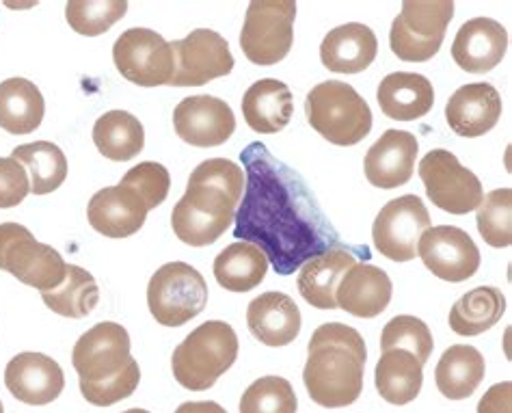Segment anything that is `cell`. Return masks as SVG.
I'll return each mask as SVG.
<instances>
[{
	"instance_id": "6da1fadb",
	"label": "cell",
	"mask_w": 512,
	"mask_h": 413,
	"mask_svg": "<svg viewBox=\"0 0 512 413\" xmlns=\"http://www.w3.org/2000/svg\"><path fill=\"white\" fill-rule=\"evenodd\" d=\"M240 156L247 184L234 215L236 241L260 247L277 275H292L307 260L342 245L299 173L260 141Z\"/></svg>"
},
{
	"instance_id": "7a4b0ae2",
	"label": "cell",
	"mask_w": 512,
	"mask_h": 413,
	"mask_svg": "<svg viewBox=\"0 0 512 413\" xmlns=\"http://www.w3.org/2000/svg\"><path fill=\"white\" fill-rule=\"evenodd\" d=\"M236 357V331L223 321H208L188 333L173 351V377L186 390L206 392L234 366Z\"/></svg>"
},
{
	"instance_id": "3957f363",
	"label": "cell",
	"mask_w": 512,
	"mask_h": 413,
	"mask_svg": "<svg viewBox=\"0 0 512 413\" xmlns=\"http://www.w3.org/2000/svg\"><path fill=\"white\" fill-rule=\"evenodd\" d=\"M305 113L309 126L340 148L357 145L372 130V111L368 102L342 81L320 83L309 91Z\"/></svg>"
},
{
	"instance_id": "277c9868",
	"label": "cell",
	"mask_w": 512,
	"mask_h": 413,
	"mask_svg": "<svg viewBox=\"0 0 512 413\" xmlns=\"http://www.w3.org/2000/svg\"><path fill=\"white\" fill-rule=\"evenodd\" d=\"M363 368L366 362L342 346H307V364L303 368L305 390L320 407H348L363 392Z\"/></svg>"
},
{
	"instance_id": "5b68a950",
	"label": "cell",
	"mask_w": 512,
	"mask_h": 413,
	"mask_svg": "<svg viewBox=\"0 0 512 413\" xmlns=\"http://www.w3.org/2000/svg\"><path fill=\"white\" fill-rule=\"evenodd\" d=\"M454 18L452 0H407L402 3L400 16L389 31V46L400 61L424 63L433 59L443 39L448 24Z\"/></svg>"
},
{
	"instance_id": "8992f818",
	"label": "cell",
	"mask_w": 512,
	"mask_h": 413,
	"mask_svg": "<svg viewBox=\"0 0 512 413\" xmlns=\"http://www.w3.org/2000/svg\"><path fill=\"white\" fill-rule=\"evenodd\" d=\"M0 271L39 292H50L63 284L67 264L57 249L39 243L24 225L0 223Z\"/></svg>"
},
{
	"instance_id": "52a82bcc",
	"label": "cell",
	"mask_w": 512,
	"mask_h": 413,
	"mask_svg": "<svg viewBox=\"0 0 512 413\" xmlns=\"http://www.w3.org/2000/svg\"><path fill=\"white\" fill-rule=\"evenodd\" d=\"M208 284L204 275L186 262H169L152 275L147 305L163 327H182L204 312Z\"/></svg>"
},
{
	"instance_id": "ba28073f",
	"label": "cell",
	"mask_w": 512,
	"mask_h": 413,
	"mask_svg": "<svg viewBox=\"0 0 512 413\" xmlns=\"http://www.w3.org/2000/svg\"><path fill=\"white\" fill-rule=\"evenodd\" d=\"M294 18V0H253L240 33L245 57L255 65L284 61L294 42Z\"/></svg>"
},
{
	"instance_id": "9c48e42d",
	"label": "cell",
	"mask_w": 512,
	"mask_h": 413,
	"mask_svg": "<svg viewBox=\"0 0 512 413\" xmlns=\"http://www.w3.org/2000/svg\"><path fill=\"white\" fill-rule=\"evenodd\" d=\"M236 204L214 186L188 184L186 193L171 212L175 236L191 247L217 243L234 223Z\"/></svg>"
},
{
	"instance_id": "30bf717a",
	"label": "cell",
	"mask_w": 512,
	"mask_h": 413,
	"mask_svg": "<svg viewBox=\"0 0 512 413\" xmlns=\"http://www.w3.org/2000/svg\"><path fill=\"white\" fill-rule=\"evenodd\" d=\"M420 178L430 202L450 215H467L482 199V182L448 150H430L420 161Z\"/></svg>"
},
{
	"instance_id": "8fae6325",
	"label": "cell",
	"mask_w": 512,
	"mask_h": 413,
	"mask_svg": "<svg viewBox=\"0 0 512 413\" xmlns=\"http://www.w3.org/2000/svg\"><path fill=\"white\" fill-rule=\"evenodd\" d=\"M117 72L139 87L169 85L175 57L167 39L152 29H128L113 46Z\"/></svg>"
},
{
	"instance_id": "7c38bea8",
	"label": "cell",
	"mask_w": 512,
	"mask_h": 413,
	"mask_svg": "<svg viewBox=\"0 0 512 413\" xmlns=\"http://www.w3.org/2000/svg\"><path fill=\"white\" fill-rule=\"evenodd\" d=\"M430 228V215L417 195H402L385 204L372 225V241L381 256L394 262H411L417 243Z\"/></svg>"
},
{
	"instance_id": "4fadbf2b",
	"label": "cell",
	"mask_w": 512,
	"mask_h": 413,
	"mask_svg": "<svg viewBox=\"0 0 512 413\" xmlns=\"http://www.w3.org/2000/svg\"><path fill=\"white\" fill-rule=\"evenodd\" d=\"M175 72L169 85L201 87L234 70V57L227 39L217 31L197 29L171 44Z\"/></svg>"
},
{
	"instance_id": "5bb4252c",
	"label": "cell",
	"mask_w": 512,
	"mask_h": 413,
	"mask_svg": "<svg viewBox=\"0 0 512 413\" xmlns=\"http://www.w3.org/2000/svg\"><path fill=\"white\" fill-rule=\"evenodd\" d=\"M426 269L443 282H467L480 269V249L465 230L454 225L428 228L417 243Z\"/></svg>"
},
{
	"instance_id": "9a60e30c",
	"label": "cell",
	"mask_w": 512,
	"mask_h": 413,
	"mask_svg": "<svg viewBox=\"0 0 512 413\" xmlns=\"http://www.w3.org/2000/svg\"><path fill=\"white\" fill-rule=\"evenodd\" d=\"M130 336L117 323H98L78 338L72 364L80 379L104 381L119 375L130 362Z\"/></svg>"
},
{
	"instance_id": "2e32d148",
	"label": "cell",
	"mask_w": 512,
	"mask_h": 413,
	"mask_svg": "<svg viewBox=\"0 0 512 413\" xmlns=\"http://www.w3.org/2000/svg\"><path fill=\"white\" fill-rule=\"evenodd\" d=\"M178 137L195 148H217L236 130L232 106L214 96L184 98L173 111Z\"/></svg>"
},
{
	"instance_id": "e0dca14e",
	"label": "cell",
	"mask_w": 512,
	"mask_h": 413,
	"mask_svg": "<svg viewBox=\"0 0 512 413\" xmlns=\"http://www.w3.org/2000/svg\"><path fill=\"white\" fill-rule=\"evenodd\" d=\"M359 258L368 260L370 251L366 247H331L320 256L307 260L299 273V292L301 297L314 305L316 310H338L335 290L350 266H355Z\"/></svg>"
},
{
	"instance_id": "ac0fdd59",
	"label": "cell",
	"mask_w": 512,
	"mask_h": 413,
	"mask_svg": "<svg viewBox=\"0 0 512 413\" xmlns=\"http://www.w3.org/2000/svg\"><path fill=\"white\" fill-rule=\"evenodd\" d=\"M7 390L26 405H48L65 388V377L55 359L44 353H20L5 370Z\"/></svg>"
},
{
	"instance_id": "d6986e66",
	"label": "cell",
	"mask_w": 512,
	"mask_h": 413,
	"mask_svg": "<svg viewBox=\"0 0 512 413\" xmlns=\"http://www.w3.org/2000/svg\"><path fill=\"white\" fill-rule=\"evenodd\" d=\"M420 152L417 137L407 130H387L366 154V178L376 189L392 191L413 178Z\"/></svg>"
},
{
	"instance_id": "ffe728a7",
	"label": "cell",
	"mask_w": 512,
	"mask_h": 413,
	"mask_svg": "<svg viewBox=\"0 0 512 413\" xmlns=\"http://www.w3.org/2000/svg\"><path fill=\"white\" fill-rule=\"evenodd\" d=\"M502 117V98L489 83H471L456 89L446 104L448 126L458 137L476 139L493 130Z\"/></svg>"
},
{
	"instance_id": "44dd1931",
	"label": "cell",
	"mask_w": 512,
	"mask_h": 413,
	"mask_svg": "<svg viewBox=\"0 0 512 413\" xmlns=\"http://www.w3.org/2000/svg\"><path fill=\"white\" fill-rule=\"evenodd\" d=\"M508 48V33L491 18H474L456 33L452 57L456 65L471 74H484L502 63Z\"/></svg>"
},
{
	"instance_id": "7402d4cb",
	"label": "cell",
	"mask_w": 512,
	"mask_h": 413,
	"mask_svg": "<svg viewBox=\"0 0 512 413\" xmlns=\"http://www.w3.org/2000/svg\"><path fill=\"white\" fill-rule=\"evenodd\" d=\"M143 199L128 186H106L91 197L87 219L91 228L109 238H128L137 234L147 219Z\"/></svg>"
},
{
	"instance_id": "603a6c76",
	"label": "cell",
	"mask_w": 512,
	"mask_h": 413,
	"mask_svg": "<svg viewBox=\"0 0 512 413\" xmlns=\"http://www.w3.org/2000/svg\"><path fill=\"white\" fill-rule=\"evenodd\" d=\"M392 295V279L383 269L357 262L338 284L335 301H338V308L357 318H374L387 310Z\"/></svg>"
},
{
	"instance_id": "cb8c5ba5",
	"label": "cell",
	"mask_w": 512,
	"mask_h": 413,
	"mask_svg": "<svg viewBox=\"0 0 512 413\" xmlns=\"http://www.w3.org/2000/svg\"><path fill=\"white\" fill-rule=\"evenodd\" d=\"M376 52L379 42L370 26L348 22L322 39L320 61L335 74H359L374 63Z\"/></svg>"
},
{
	"instance_id": "d4e9b609",
	"label": "cell",
	"mask_w": 512,
	"mask_h": 413,
	"mask_svg": "<svg viewBox=\"0 0 512 413\" xmlns=\"http://www.w3.org/2000/svg\"><path fill=\"white\" fill-rule=\"evenodd\" d=\"M247 325L255 340L266 346H286L299 338L301 310L284 292H264L247 308Z\"/></svg>"
},
{
	"instance_id": "484cf974",
	"label": "cell",
	"mask_w": 512,
	"mask_h": 413,
	"mask_svg": "<svg viewBox=\"0 0 512 413\" xmlns=\"http://www.w3.org/2000/svg\"><path fill=\"white\" fill-rule=\"evenodd\" d=\"M381 111L396 122H415L430 113L435 104L433 83L422 74L394 72L385 76L376 91Z\"/></svg>"
},
{
	"instance_id": "4316f807",
	"label": "cell",
	"mask_w": 512,
	"mask_h": 413,
	"mask_svg": "<svg viewBox=\"0 0 512 413\" xmlns=\"http://www.w3.org/2000/svg\"><path fill=\"white\" fill-rule=\"evenodd\" d=\"M240 104L245 122L260 135H275V132L284 130L290 124L294 111L288 85L275 81V78L253 83Z\"/></svg>"
},
{
	"instance_id": "83f0119b",
	"label": "cell",
	"mask_w": 512,
	"mask_h": 413,
	"mask_svg": "<svg viewBox=\"0 0 512 413\" xmlns=\"http://www.w3.org/2000/svg\"><path fill=\"white\" fill-rule=\"evenodd\" d=\"M46 113L42 91L26 78H9L0 83V128L9 135H31Z\"/></svg>"
},
{
	"instance_id": "f1b7e54d",
	"label": "cell",
	"mask_w": 512,
	"mask_h": 413,
	"mask_svg": "<svg viewBox=\"0 0 512 413\" xmlns=\"http://www.w3.org/2000/svg\"><path fill=\"white\" fill-rule=\"evenodd\" d=\"M484 357L478 349L469 344H454L441 355L435 381L439 392L450 401H465L478 390L484 379Z\"/></svg>"
},
{
	"instance_id": "f546056e",
	"label": "cell",
	"mask_w": 512,
	"mask_h": 413,
	"mask_svg": "<svg viewBox=\"0 0 512 413\" xmlns=\"http://www.w3.org/2000/svg\"><path fill=\"white\" fill-rule=\"evenodd\" d=\"M376 390L392 405H409L422 392L424 366L404 349L383 351L376 364Z\"/></svg>"
},
{
	"instance_id": "4dcf8cb0",
	"label": "cell",
	"mask_w": 512,
	"mask_h": 413,
	"mask_svg": "<svg viewBox=\"0 0 512 413\" xmlns=\"http://www.w3.org/2000/svg\"><path fill=\"white\" fill-rule=\"evenodd\" d=\"M268 271V260L260 247L236 241L214 260V277L229 292H249L258 288Z\"/></svg>"
},
{
	"instance_id": "1f68e13d",
	"label": "cell",
	"mask_w": 512,
	"mask_h": 413,
	"mask_svg": "<svg viewBox=\"0 0 512 413\" xmlns=\"http://www.w3.org/2000/svg\"><path fill=\"white\" fill-rule=\"evenodd\" d=\"M506 312V299L500 288L480 286L469 290L450 310V327L458 336H480L497 325Z\"/></svg>"
},
{
	"instance_id": "d6a6232c",
	"label": "cell",
	"mask_w": 512,
	"mask_h": 413,
	"mask_svg": "<svg viewBox=\"0 0 512 413\" xmlns=\"http://www.w3.org/2000/svg\"><path fill=\"white\" fill-rule=\"evenodd\" d=\"M93 143L109 161H132L145 148V130L128 111L104 113L93 126Z\"/></svg>"
},
{
	"instance_id": "836d02e7",
	"label": "cell",
	"mask_w": 512,
	"mask_h": 413,
	"mask_svg": "<svg viewBox=\"0 0 512 413\" xmlns=\"http://www.w3.org/2000/svg\"><path fill=\"white\" fill-rule=\"evenodd\" d=\"M11 158H16L29 173L33 195L55 193L67 178V158L59 145L50 141L18 145Z\"/></svg>"
},
{
	"instance_id": "e575fe53",
	"label": "cell",
	"mask_w": 512,
	"mask_h": 413,
	"mask_svg": "<svg viewBox=\"0 0 512 413\" xmlns=\"http://www.w3.org/2000/svg\"><path fill=\"white\" fill-rule=\"evenodd\" d=\"M42 299L48 308L65 318H85L89 316L100 301V288L83 266L67 264L63 284L50 292H42Z\"/></svg>"
},
{
	"instance_id": "d590c367",
	"label": "cell",
	"mask_w": 512,
	"mask_h": 413,
	"mask_svg": "<svg viewBox=\"0 0 512 413\" xmlns=\"http://www.w3.org/2000/svg\"><path fill=\"white\" fill-rule=\"evenodd\" d=\"M126 11V0H72L65 5V18L76 33L98 37L124 18Z\"/></svg>"
},
{
	"instance_id": "8d00e7d4",
	"label": "cell",
	"mask_w": 512,
	"mask_h": 413,
	"mask_svg": "<svg viewBox=\"0 0 512 413\" xmlns=\"http://www.w3.org/2000/svg\"><path fill=\"white\" fill-rule=\"evenodd\" d=\"M478 210V232L491 247L512 245V191L497 189L482 199Z\"/></svg>"
},
{
	"instance_id": "74e56055",
	"label": "cell",
	"mask_w": 512,
	"mask_h": 413,
	"mask_svg": "<svg viewBox=\"0 0 512 413\" xmlns=\"http://www.w3.org/2000/svg\"><path fill=\"white\" fill-rule=\"evenodd\" d=\"M299 401L284 377H262L253 381L240 398V413H296Z\"/></svg>"
},
{
	"instance_id": "f35d334b",
	"label": "cell",
	"mask_w": 512,
	"mask_h": 413,
	"mask_svg": "<svg viewBox=\"0 0 512 413\" xmlns=\"http://www.w3.org/2000/svg\"><path fill=\"white\" fill-rule=\"evenodd\" d=\"M381 349H404L417 357V362L422 366L430 359V353L435 349L433 333H430L428 325L415 316H396L389 321L383 329L381 336Z\"/></svg>"
},
{
	"instance_id": "ab89813d",
	"label": "cell",
	"mask_w": 512,
	"mask_h": 413,
	"mask_svg": "<svg viewBox=\"0 0 512 413\" xmlns=\"http://www.w3.org/2000/svg\"><path fill=\"white\" fill-rule=\"evenodd\" d=\"M139 381H141V368H139V362H134V359H130L128 366L111 379H104V381L78 379L80 392H83L85 401L96 407H111L119 401H124V398L132 396L134 390L139 388Z\"/></svg>"
},
{
	"instance_id": "60d3db41",
	"label": "cell",
	"mask_w": 512,
	"mask_h": 413,
	"mask_svg": "<svg viewBox=\"0 0 512 413\" xmlns=\"http://www.w3.org/2000/svg\"><path fill=\"white\" fill-rule=\"evenodd\" d=\"M188 184H201V186H214V189L223 191L232 202L238 206L242 193H245V169L236 165L227 158H210L204 161L188 178Z\"/></svg>"
},
{
	"instance_id": "b9f144b4",
	"label": "cell",
	"mask_w": 512,
	"mask_h": 413,
	"mask_svg": "<svg viewBox=\"0 0 512 413\" xmlns=\"http://www.w3.org/2000/svg\"><path fill=\"white\" fill-rule=\"evenodd\" d=\"M119 184L128 186V189L137 193L145 202L147 210H154L167 199L171 189V176L167 167L160 163H141L132 167Z\"/></svg>"
},
{
	"instance_id": "7bdbcfd3",
	"label": "cell",
	"mask_w": 512,
	"mask_h": 413,
	"mask_svg": "<svg viewBox=\"0 0 512 413\" xmlns=\"http://www.w3.org/2000/svg\"><path fill=\"white\" fill-rule=\"evenodd\" d=\"M31 193V180L24 165L16 158H0V208L22 204Z\"/></svg>"
},
{
	"instance_id": "ee69618b",
	"label": "cell",
	"mask_w": 512,
	"mask_h": 413,
	"mask_svg": "<svg viewBox=\"0 0 512 413\" xmlns=\"http://www.w3.org/2000/svg\"><path fill=\"white\" fill-rule=\"evenodd\" d=\"M318 344H333V346H342V349L353 351L361 362H366L368 359V349H366V342H363L361 333L353 327L342 325V323H327V325H320L312 340H309L307 346H318Z\"/></svg>"
},
{
	"instance_id": "f6af8a7d",
	"label": "cell",
	"mask_w": 512,
	"mask_h": 413,
	"mask_svg": "<svg viewBox=\"0 0 512 413\" xmlns=\"http://www.w3.org/2000/svg\"><path fill=\"white\" fill-rule=\"evenodd\" d=\"M512 383L502 381L480 398L478 413H512Z\"/></svg>"
},
{
	"instance_id": "bcb514c9",
	"label": "cell",
	"mask_w": 512,
	"mask_h": 413,
	"mask_svg": "<svg viewBox=\"0 0 512 413\" xmlns=\"http://www.w3.org/2000/svg\"><path fill=\"white\" fill-rule=\"evenodd\" d=\"M175 413H227L219 403L199 401V403H184Z\"/></svg>"
},
{
	"instance_id": "7dc6e473",
	"label": "cell",
	"mask_w": 512,
	"mask_h": 413,
	"mask_svg": "<svg viewBox=\"0 0 512 413\" xmlns=\"http://www.w3.org/2000/svg\"><path fill=\"white\" fill-rule=\"evenodd\" d=\"M124 413H150V411H145V409H128Z\"/></svg>"
},
{
	"instance_id": "c3c4849f",
	"label": "cell",
	"mask_w": 512,
	"mask_h": 413,
	"mask_svg": "<svg viewBox=\"0 0 512 413\" xmlns=\"http://www.w3.org/2000/svg\"><path fill=\"white\" fill-rule=\"evenodd\" d=\"M0 413H3V403H0Z\"/></svg>"
}]
</instances>
